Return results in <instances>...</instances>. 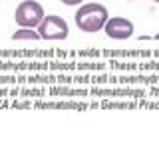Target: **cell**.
I'll use <instances>...</instances> for the list:
<instances>
[{
  "label": "cell",
  "instance_id": "ba28073f",
  "mask_svg": "<svg viewBox=\"0 0 159 159\" xmlns=\"http://www.w3.org/2000/svg\"><path fill=\"white\" fill-rule=\"evenodd\" d=\"M50 93L54 96H86L88 89H70V88H50Z\"/></svg>",
  "mask_w": 159,
  "mask_h": 159
},
{
  "label": "cell",
  "instance_id": "8fae6325",
  "mask_svg": "<svg viewBox=\"0 0 159 159\" xmlns=\"http://www.w3.org/2000/svg\"><path fill=\"white\" fill-rule=\"evenodd\" d=\"M135 103H103V107H133Z\"/></svg>",
  "mask_w": 159,
  "mask_h": 159
},
{
  "label": "cell",
  "instance_id": "30bf717a",
  "mask_svg": "<svg viewBox=\"0 0 159 159\" xmlns=\"http://www.w3.org/2000/svg\"><path fill=\"white\" fill-rule=\"evenodd\" d=\"M22 96H42L44 93V89H36V88H32V89H28V88H22V89H18Z\"/></svg>",
  "mask_w": 159,
  "mask_h": 159
},
{
  "label": "cell",
  "instance_id": "52a82bcc",
  "mask_svg": "<svg viewBox=\"0 0 159 159\" xmlns=\"http://www.w3.org/2000/svg\"><path fill=\"white\" fill-rule=\"evenodd\" d=\"M12 40H40V34L34 28H20L12 34Z\"/></svg>",
  "mask_w": 159,
  "mask_h": 159
},
{
  "label": "cell",
  "instance_id": "4fadbf2b",
  "mask_svg": "<svg viewBox=\"0 0 159 159\" xmlns=\"http://www.w3.org/2000/svg\"><path fill=\"white\" fill-rule=\"evenodd\" d=\"M0 82H16V78H14V76H10V78H6V76H0Z\"/></svg>",
  "mask_w": 159,
  "mask_h": 159
},
{
  "label": "cell",
  "instance_id": "9a60e30c",
  "mask_svg": "<svg viewBox=\"0 0 159 159\" xmlns=\"http://www.w3.org/2000/svg\"><path fill=\"white\" fill-rule=\"evenodd\" d=\"M153 2H157V4H159V0H153Z\"/></svg>",
  "mask_w": 159,
  "mask_h": 159
},
{
  "label": "cell",
  "instance_id": "5bb4252c",
  "mask_svg": "<svg viewBox=\"0 0 159 159\" xmlns=\"http://www.w3.org/2000/svg\"><path fill=\"white\" fill-rule=\"evenodd\" d=\"M155 40H159V34H155Z\"/></svg>",
  "mask_w": 159,
  "mask_h": 159
},
{
  "label": "cell",
  "instance_id": "277c9868",
  "mask_svg": "<svg viewBox=\"0 0 159 159\" xmlns=\"http://www.w3.org/2000/svg\"><path fill=\"white\" fill-rule=\"evenodd\" d=\"M103 32L111 40H127L135 32V26H133L131 20H127L123 16H111V18H107L106 26H103Z\"/></svg>",
  "mask_w": 159,
  "mask_h": 159
},
{
  "label": "cell",
  "instance_id": "8992f818",
  "mask_svg": "<svg viewBox=\"0 0 159 159\" xmlns=\"http://www.w3.org/2000/svg\"><path fill=\"white\" fill-rule=\"evenodd\" d=\"M38 107H60V109H88V103H74V102H58V103H36Z\"/></svg>",
  "mask_w": 159,
  "mask_h": 159
},
{
  "label": "cell",
  "instance_id": "7c38bea8",
  "mask_svg": "<svg viewBox=\"0 0 159 159\" xmlns=\"http://www.w3.org/2000/svg\"><path fill=\"white\" fill-rule=\"evenodd\" d=\"M62 4H66V6H80V4L84 2V0H60Z\"/></svg>",
  "mask_w": 159,
  "mask_h": 159
},
{
  "label": "cell",
  "instance_id": "6da1fadb",
  "mask_svg": "<svg viewBox=\"0 0 159 159\" xmlns=\"http://www.w3.org/2000/svg\"><path fill=\"white\" fill-rule=\"evenodd\" d=\"M109 18V12L103 4H98V2H89V4H82L78 8L76 16V26L82 30V32H88V34H93V32H99L103 30Z\"/></svg>",
  "mask_w": 159,
  "mask_h": 159
},
{
  "label": "cell",
  "instance_id": "7a4b0ae2",
  "mask_svg": "<svg viewBox=\"0 0 159 159\" xmlns=\"http://www.w3.org/2000/svg\"><path fill=\"white\" fill-rule=\"evenodd\" d=\"M46 16L44 14L42 4L36 2V0H24L16 6V12H14V20L20 28H38V24L42 22V18Z\"/></svg>",
  "mask_w": 159,
  "mask_h": 159
},
{
  "label": "cell",
  "instance_id": "5b68a950",
  "mask_svg": "<svg viewBox=\"0 0 159 159\" xmlns=\"http://www.w3.org/2000/svg\"><path fill=\"white\" fill-rule=\"evenodd\" d=\"M93 96H129V98H141L143 89H129V88H111V89H103V88H93L92 89Z\"/></svg>",
  "mask_w": 159,
  "mask_h": 159
},
{
  "label": "cell",
  "instance_id": "3957f363",
  "mask_svg": "<svg viewBox=\"0 0 159 159\" xmlns=\"http://www.w3.org/2000/svg\"><path fill=\"white\" fill-rule=\"evenodd\" d=\"M36 30H38V34H40L42 40H66L68 34H70L68 22L62 16H56V14L44 16Z\"/></svg>",
  "mask_w": 159,
  "mask_h": 159
},
{
  "label": "cell",
  "instance_id": "9c48e42d",
  "mask_svg": "<svg viewBox=\"0 0 159 159\" xmlns=\"http://www.w3.org/2000/svg\"><path fill=\"white\" fill-rule=\"evenodd\" d=\"M78 68L80 70H103L106 66H103V62H99V64H78Z\"/></svg>",
  "mask_w": 159,
  "mask_h": 159
}]
</instances>
